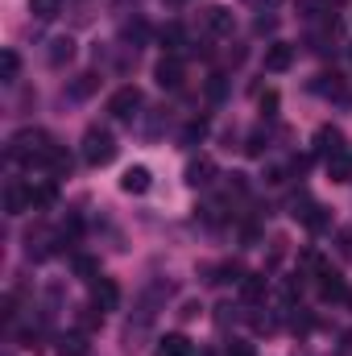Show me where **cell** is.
<instances>
[{"instance_id":"obj_6","label":"cell","mask_w":352,"mask_h":356,"mask_svg":"<svg viewBox=\"0 0 352 356\" xmlns=\"http://www.w3.org/2000/svg\"><path fill=\"white\" fill-rule=\"evenodd\" d=\"M319 294H323L328 302H340V298H349V286H344V277H340L332 266L319 269Z\"/></svg>"},{"instance_id":"obj_29","label":"cell","mask_w":352,"mask_h":356,"mask_svg":"<svg viewBox=\"0 0 352 356\" xmlns=\"http://www.w3.org/2000/svg\"><path fill=\"white\" fill-rule=\"evenodd\" d=\"M245 4H253V8H257V13H273V8H278V4H282V0H245Z\"/></svg>"},{"instance_id":"obj_33","label":"cell","mask_w":352,"mask_h":356,"mask_svg":"<svg viewBox=\"0 0 352 356\" xmlns=\"http://www.w3.org/2000/svg\"><path fill=\"white\" fill-rule=\"evenodd\" d=\"M349 302H352V294H349Z\"/></svg>"},{"instance_id":"obj_28","label":"cell","mask_w":352,"mask_h":356,"mask_svg":"<svg viewBox=\"0 0 352 356\" xmlns=\"http://www.w3.org/2000/svg\"><path fill=\"white\" fill-rule=\"evenodd\" d=\"M245 149H249V154H253V158H257V154H262V149H265V137H262V133H253V137H249V145H245Z\"/></svg>"},{"instance_id":"obj_4","label":"cell","mask_w":352,"mask_h":356,"mask_svg":"<svg viewBox=\"0 0 352 356\" xmlns=\"http://www.w3.org/2000/svg\"><path fill=\"white\" fill-rule=\"evenodd\" d=\"M349 145H344V133L336 129V124H319L315 129V158H323V162H332L336 154H344Z\"/></svg>"},{"instance_id":"obj_1","label":"cell","mask_w":352,"mask_h":356,"mask_svg":"<svg viewBox=\"0 0 352 356\" xmlns=\"http://www.w3.org/2000/svg\"><path fill=\"white\" fill-rule=\"evenodd\" d=\"M54 149H58V145H54L46 133H38V129H25V133H17V137L8 141V158H13V162H25V166H50Z\"/></svg>"},{"instance_id":"obj_10","label":"cell","mask_w":352,"mask_h":356,"mask_svg":"<svg viewBox=\"0 0 352 356\" xmlns=\"http://www.w3.org/2000/svg\"><path fill=\"white\" fill-rule=\"evenodd\" d=\"M154 79H158L166 91L182 88V63H178V58H162V63H158V71H154Z\"/></svg>"},{"instance_id":"obj_17","label":"cell","mask_w":352,"mask_h":356,"mask_svg":"<svg viewBox=\"0 0 352 356\" xmlns=\"http://www.w3.org/2000/svg\"><path fill=\"white\" fill-rule=\"evenodd\" d=\"M29 13H33L38 21H54V17L63 13V0H29Z\"/></svg>"},{"instance_id":"obj_24","label":"cell","mask_w":352,"mask_h":356,"mask_svg":"<svg viewBox=\"0 0 352 356\" xmlns=\"http://www.w3.org/2000/svg\"><path fill=\"white\" fill-rule=\"evenodd\" d=\"M162 42H166V50H178V42H182V29H178V25H166V29H162Z\"/></svg>"},{"instance_id":"obj_18","label":"cell","mask_w":352,"mask_h":356,"mask_svg":"<svg viewBox=\"0 0 352 356\" xmlns=\"http://www.w3.org/2000/svg\"><path fill=\"white\" fill-rule=\"evenodd\" d=\"M17 71H21L17 50H4V54H0V79H4V83H17Z\"/></svg>"},{"instance_id":"obj_26","label":"cell","mask_w":352,"mask_h":356,"mask_svg":"<svg viewBox=\"0 0 352 356\" xmlns=\"http://www.w3.org/2000/svg\"><path fill=\"white\" fill-rule=\"evenodd\" d=\"M228 356H253V344H245V340H232V344H228Z\"/></svg>"},{"instance_id":"obj_2","label":"cell","mask_w":352,"mask_h":356,"mask_svg":"<svg viewBox=\"0 0 352 356\" xmlns=\"http://www.w3.org/2000/svg\"><path fill=\"white\" fill-rule=\"evenodd\" d=\"M83 162L88 166H112L116 162V137L99 124H91L83 133Z\"/></svg>"},{"instance_id":"obj_13","label":"cell","mask_w":352,"mask_h":356,"mask_svg":"<svg viewBox=\"0 0 352 356\" xmlns=\"http://www.w3.org/2000/svg\"><path fill=\"white\" fill-rule=\"evenodd\" d=\"M4 207H8V216H21V211H29V207H33V195H29L25 186H8Z\"/></svg>"},{"instance_id":"obj_31","label":"cell","mask_w":352,"mask_h":356,"mask_svg":"<svg viewBox=\"0 0 352 356\" xmlns=\"http://www.w3.org/2000/svg\"><path fill=\"white\" fill-rule=\"evenodd\" d=\"M199 311H203V307H199V302H186V307H182V311H178V315H182V319H195V315H199Z\"/></svg>"},{"instance_id":"obj_27","label":"cell","mask_w":352,"mask_h":356,"mask_svg":"<svg viewBox=\"0 0 352 356\" xmlns=\"http://www.w3.org/2000/svg\"><path fill=\"white\" fill-rule=\"evenodd\" d=\"M273 108H278V91H265L262 95V112L265 116H273Z\"/></svg>"},{"instance_id":"obj_19","label":"cell","mask_w":352,"mask_h":356,"mask_svg":"<svg viewBox=\"0 0 352 356\" xmlns=\"http://www.w3.org/2000/svg\"><path fill=\"white\" fill-rule=\"evenodd\" d=\"M58 353H63V356H83V353H88V340H83L79 332H71V336H63V340H58Z\"/></svg>"},{"instance_id":"obj_21","label":"cell","mask_w":352,"mask_h":356,"mask_svg":"<svg viewBox=\"0 0 352 356\" xmlns=\"http://www.w3.org/2000/svg\"><path fill=\"white\" fill-rule=\"evenodd\" d=\"M95 88H99V79H95V75H79V79H75V88H71V95H75V99H83V95H91Z\"/></svg>"},{"instance_id":"obj_22","label":"cell","mask_w":352,"mask_h":356,"mask_svg":"<svg viewBox=\"0 0 352 356\" xmlns=\"http://www.w3.org/2000/svg\"><path fill=\"white\" fill-rule=\"evenodd\" d=\"M75 273L88 277V282H95V277H99V266H95L91 257H75Z\"/></svg>"},{"instance_id":"obj_32","label":"cell","mask_w":352,"mask_h":356,"mask_svg":"<svg viewBox=\"0 0 352 356\" xmlns=\"http://www.w3.org/2000/svg\"><path fill=\"white\" fill-rule=\"evenodd\" d=\"M340 348H344V353H352V332L344 336V344H340Z\"/></svg>"},{"instance_id":"obj_16","label":"cell","mask_w":352,"mask_h":356,"mask_svg":"<svg viewBox=\"0 0 352 356\" xmlns=\"http://www.w3.org/2000/svg\"><path fill=\"white\" fill-rule=\"evenodd\" d=\"M241 294H245L249 302H257L265 294V273H245V277H241Z\"/></svg>"},{"instance_id":"obj_11","label":"cell","mask_w":352,"mask_h":356,"mask_svg":"<svg viewBox=\"0 0 352 356\" xmlns=\"http://www.w3.org/2000/svg\"><path fill=\"white\" fill-rule=\"evenodd\" d=\"M191 340L182 336V332H166L162 340H158V356H191Z\"/></svg>"},{"instance_id":"obj_15","label":"cell","mask_w":352,"mask_h":356,"mask_svg":"<svg viewBox=\"0 0 352 356\" xmlns=\"http://www.w3.org/2000/svg\"><path fill=\"white\" fill-rule=\"evenodd\" d=\"M75 58V42L71 38H54L50 42V67H67Z\"/></svg>"},{"instance_id":"obj_8","label":"cell","mask_w":352,"mask_h":356,"mask_svg":"<svg viewBox=\"0 0 352 356\" xmlns=\"http://www.w3.org/2000/svg\"><path fill=\"white\" fill-rule=\"evenodd\" d=\"M154 186V175H150V166H129L125 178H120V191L125 195H145Z\"/></svg>"},{"instance_id":"obj_9","label":"cell","mask_w":352,"mask_h":356,"mask_svg":"<svg viewBox=\"0 0 352 356\" xmlns=\"http://www.w3.org/2000/svg\"><path fill=\"white\" fill-rule=\"evenodd\" d=\"M290 63H294V46H286V42H273V46L265 50V71L282 75V71H290Z\"/></svg>"},{"instance_id":"obj_30","label":"cell","mask_w":352,"mask_h":356,"mask_svg":"<svg viewBox=\"0 0 352 356\" xmlns=\"http://www.w3.org/2000/svg\"><path fill=\"white\" fill-rule=\"evenodd\" d=\"M340 253H344V257H352V232H349V228L340 232Z\"/></svg>"},{"instance_id":"obj_20","label":"cell","mask_w":352,"mask_h":356,"mask_svg":"<svg viewBox=\"0 0 352 356\" xmlns=\"http://www.w3.org/2000/svg\"><path fill=\"white\" fill-rule=\"evenodd\" d=\"M29 195H33V207H50V203H54V186H50V182L29 186Z\"/></svg>"},{"instance_id":"obj_23","label":"cell","mask_w":352,"mask_h":356,"mask_svg":"<svg viewBox=\"0 0 352 356\" xmlns=\"http://www.w3.org/2000/svg\"><path fill=\"white\" fill-rule=\"evenodd\" d=\"M203 137H207V120H195V124H186V133H182L186 145H195V141H203Z\"/></svg>"},{"instance_id":"obj_14","label":"cell","mask_w":352,"mask_h":356,"mask_svg":"<svg viewBox=\"0 0 352 356\" xmlns=\"http://www.w3.org/2000/svg\"><path fill=\"white\" fill-rule=\"evenodd\" d=\"M328 178H332V182H352V149L336 154V158L328 162Z\"/></svg>"},{"instance_id":"obj_3","label":"cell","mask_w":352,"mask_h":356,"mask_svg":"<svg viewBox=\"0 0 352 356\" xmlns=\"http://www.w3.org/2000/svg\"><path fill=\"white\" fill-rule=\"evenodd\" d=\"M137 108H141V88H133V83H125L120 91H112V99H108V112H112L116 120H133Z\"/></svg>"},{"instance_id":"obj_5","label":"cell","mask_w":352,"mask_h":356,"mask_svg":"<svg viewBox=\"0 0 352 356\" xmlns=\"http://www.w3.org/2000/svg\"><path fill=\"white\" fill-rule=\"evenodd\" d=\"M91 307H95V311H116V307H120V286L99 273V277L91 282Z\"/></svg>"},{"instance_id":"obj_7","label":"cell","mask_w":352,"mask_h":356,"mask_svg":"<svg viewBox=\"0 0 352 356\" xmlns=\"http://www.w3.org/2000/svg\"><path fill=\"white\" fill-rule=\"evenodd\" d=\"M203 29H207V33H216V38L232 33V8H224V4H211V8L203 13Z\"/></svg>"},{"instance_id":"obj_12","label":"cell","mask_w":352,"mask_h":356,"mask_svg":"<svg viewBox=\"0 0 352 356\" xmlns=\"http://www.w3.org/2000/svg\"><path fill=\"white\" fill-rule=\"evenodd\" d=\"M211 178H216V162H211V158H195V162L186 166V182H191V186H207Z\"/></svg>"},{"instance_id":"obj_25","label":"cell","mask_w":352,"mask_h":356,"mask_svg":"<svg viewBox=\"0 0 352 356\" xmlns=\"http://www.w3.org/2000/svg\"><path fill=\"white\" fill-rule=\"evenodd\" d=\"M253 29H257V33H273V29H278V17H265V13H262Z\"/></svg>"}]
</instances>
